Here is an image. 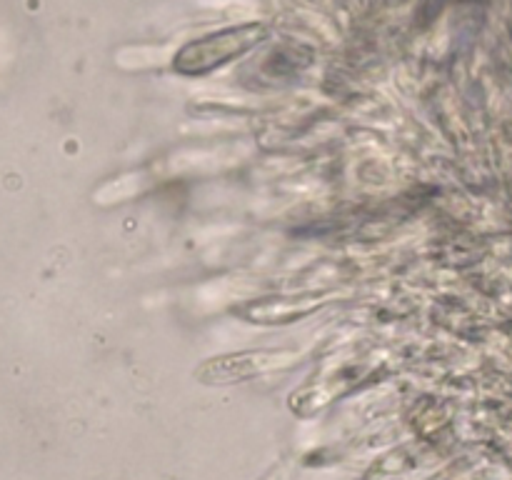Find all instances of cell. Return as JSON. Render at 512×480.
<instances>
[{
  "label": "cell",
  "instance_id": "6da1fadb",
  "mask_svg": "<svg viewBox=\"0 0 512 480\" xmlns=\"http://www.w3.org/2000/svg\"><path fill=\"white\" fill-rule=\"evenodd\" d=\"M265 28L258 23H245L238 28H225L220 33L208 35V38L193 40L185 45L175 58V70L183 75H203L215 70L218 65L248 53L250 48L260 43Z\"/></svg>",
  "mask_w": 512,
  "mask_h": 480
},
{
  "label": "cell",
  "instance_id": "7a4b0ae2",
  "mask_svg": "<svg viewBox=\"0 0 512 480\" xmlns=\"http://www.w3.org/2000/svg\"><path fill=\"white\" fill-rule=\"evenodd\" d=\"M295 355L285 350H248V353L225 355V358L210 360L200 368V378L213 380V383H230V380H248L258 373L280 368V365L293 363Z\"/></svg>",
  "mask_w": 512,
  "mask_h": 480
}]
</instances>
